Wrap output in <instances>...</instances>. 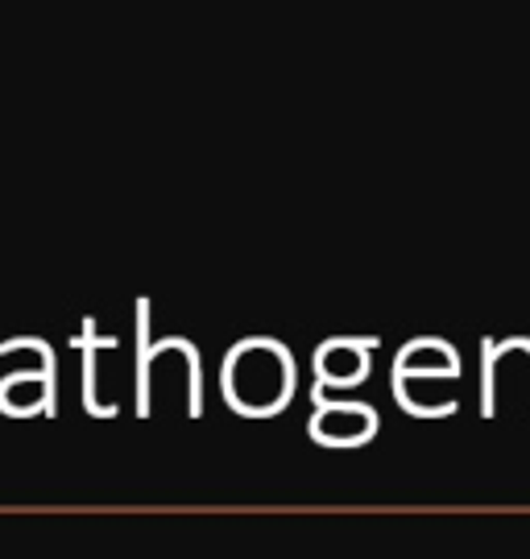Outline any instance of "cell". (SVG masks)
Here are the masks:
<instances>
[{
  "mask_svg": "<svg viewBox=\"0 0 530 559\" xmlns=\"http://www.w3.org/2000/svg\"><path fill=\"white\" fill-rule=\"evenodd\" d=\"M224 394L240 415L270 419L295 394V360L278 340H240L224 360Z\"/></svg>",
  "mask_w": 530,
  "mask_h": 559,
  "instance_id": "1",
  "label": "cell"
},
{
  "mask_svg": "<svg viewBox=\"0 0 530 559\" xmlns=\"http://www.w3.org/2000/svg\"><path fill=\"white\" fill-rule=\"evenodd\" d=\"M315 415H311V440L328 443V448H356V443L374 440L377 415L365 402H332L323 385L311 390Z\"/></svg>",
  "mask_w": 530,
  "mask_h": 559,
  "instance_id": "2",
  "label": "cell"
}]
</instances>
